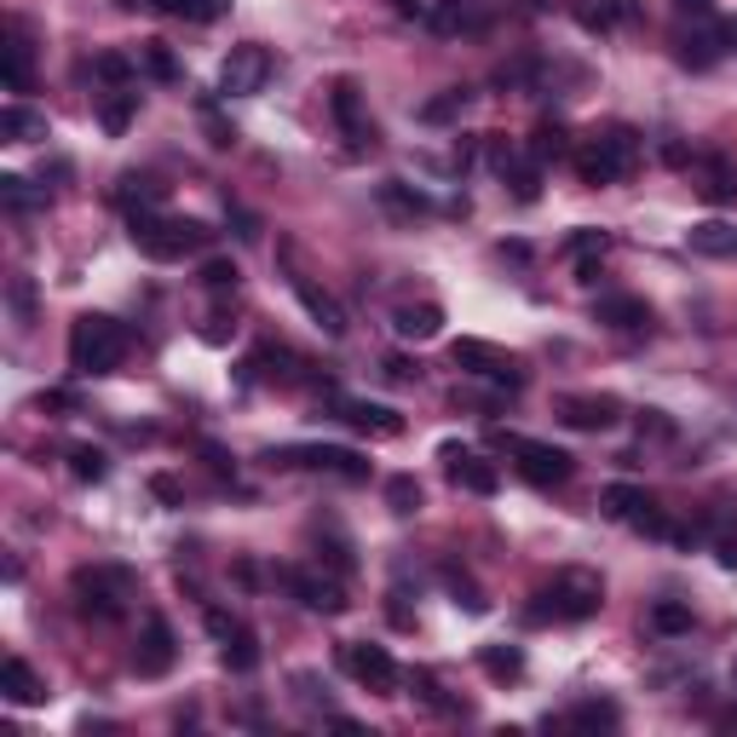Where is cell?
Here are the masks:
<instances>
[{"instance_id":"obj_37","label":"cell","mask_w":737,"mask_h":737,"mask_svg":"<svg viewBox=\"0 0 737 737\" xmlns=\"http://www.w3.org/2000/svg\"><path fill=\"white\" fill-rule=\"evenodd\" d=\"M467 87H449L444 98H426V105H421V121H449V116H462L467 110Z\"/></svg>"},{"instance_id":"obj_30","label":"cell","mask_w":737,"mask_h":737,"mask_svg":"<svg viewBox=\"0 0 737 737\" xmlns=\"http://www.w3.org/2000/svg\"><path fill=\"white\" fill-rule=\"evenodd\" d=\"M651 628H657V633H669V640H674V633H692V605L657 599V605H651Z\"/></svg>"},{"instance_id":"obj_51","label":"cell","mask_w":737,"mask_h":737,"mask_svg":"<svg viewBox=\"0 0 737 737\" xmlns=\"http://www.w3.org/2000/svg\"><path fill=\"white\" fill-rule=\"evenodd\" d=\"M150 12H167V18H191V0H144Z\"/></svg>"},{"instance_id":"obj_16","label":"cell","mask_w":737,"mask_h":737,"mask_svg":"<svg viewBox=\"0 0 737 737\" xmlns=\"http://www.w3.org/2000/svg\"><path fill=\"white\" fill-rule=\"evenodd\" d=\"M335 410H340V421H346L351 432H369V438H398V432H403V415H398V410H387V403L340 398Z\"/></svg>"},{"instance_id":"obj_1","label":"cell","mask_w":737,"mask_h":737,"mask_svg":"<svg viewBox=\"0 0 737 737\" xmlns=\"http://www.w3.org/2000/svg\"><path fill=\"white\" fill-rule=\"evenodd\" d=\"M127 231H133V248L156 265L185 260V253L214 242V231L202 219H167V214H127Z\"/></svg>"},{"instance_id":"obj_6","label":"cell","mask_w":737,"mask_h":737,"mask_svg":"<svg viewBox=\"0 0 737 737\" xmlns=\"http://www.w3.org/2000/svg\"><path fill=\"white\" fill-rule=\"evenodd\" d=\"M496 444L513 455V467L524 485H537V490H553V485H565V478L576 473V462L559 444H542V438H507V432H496Z\"/></svg>"},{"instance_id":"obj_21","label":"cell","mask_w":737,"mask_h":737,"mask_svg":"<svg viewBox=\"0 0 737 737\" xmlns=\"http://www.w3.org/2000/svg\"><path fill=\"white\" fill-rule=\"evenodd\" d=\"M685 242H692V253H708V260H737V225H726V219L692 225Z\"/></svg>"},{"instance_id":"obj_40","label":"cell","mask_w":737,"mask_h":737,"mask_svg":"<svg viewBox=\"0 0 737 737\" xmlns=\"http://www.w3.org/2000/svg\"><path fill=\"white\" fill-rule=\"evenodd\" d=\"M565 720H571V726H617L622 715H617V703H576Z\"/></svg>"},{"instance_id":"obj_20","label":"cell","mask_w":737,"mask_h":737,"mask_svg":"<svg viewBox=\"0 0 737 737\" xmlns=\"http://www.w3.org/2000/svg\"><path fill=\"white\" fill-rule=\"evenodd\" d=\"M594 317L605 328H646L651 323V306H646L640 294H599L594 300Z\"/></svg>"},{"instance_id":"obj_56","label":"cell","mask_w":737,"mask_h":737,"mask_svg":"<svg viewBox=\"0 0 737 737\" xmlns=\"http://www.w3.org/2000/svg\"><path fill=\"white\" fill-rule=\"evenodd\" d=\"M398 12H403V18H415V12H426V7H421V0H398Z\"/></svg>"},{"instance_id":"obj_55","label":"cell","mask_w":737,"mask_h":737,"mask_svg":"<svg viewBox=\"0 0 737 737\" xmlns=\"http://www.w3.org/2000/svg\"><path fill=\"white\" fill-rule=\"evenodd\" d=\"M674 7H680V12H697V18H703L708 7H715V0H674Z\"/></svg>"},{"instance_id":"obj_25","label":"cell","mask_w":737,"mask_h":737,"mask_svg":"<svg viewBox=\"0 0 737 737\" xmlns=\"http://www.w3.org/2000/svg\"><path fill=\"white\" fill-rule=\"evenodd\" d=\"M219 657H225V669H231V674H253V669H260V640H253V628L237 622L219 640Z\"/></svg>"},{"instance_id":"obj_39","label":"cell","mask_w":737,"mask_h":737,"mask_svg":"<svg viewBox=\"0 0 737 737\" xmlns=\"http://www.w3.org/2000/svg\"><path fill=\"white\" fill-rule=\"evenodd\" d=\"M387 501H392V513H415V507H421V485L410 473H398V478H387Z\"/></svg>"},{"instance_id":"obj_9","label":"cell","mask_w":737,"mask_h":737,"mask_svg":"<svg viewBox=\"0 0 737 737\" xmlns=\"http://www.w3.org/2000/svg\"><path fill=\"white\" fill-rule=\"evenodd\" d=\"M340 669L369 685V692H392L398 685V663H392V651L387 646H369V640H346L340 646Z\"/></svg>"},{"instance_id":"obj_47","label":"cell","mask_w":737,"mask_h":737,"mask_svg":"<svg viewBox=\"0 0 737 737\" xmlns=\"http://www.w3.org/2000/svg\"><path fill=\"white\" fill-rule=\"evenodd\" d=\"M640 432H651V438H674V421L663 410H640Z\"/></svg>"},{"instance_id":"obj_18","label":"cell","mask_w":737,"mask_h":737,"mask_svg":"<svg viewBox=\"0 0 737 737\" xmlns=\"http://www.w3.org/2000/svg\"><path fill=\"white\" fill-rule=\"evenodd\" d=\"M162 202H167V185L156 173H121L116 180V208H127V214H156Z\"/></svg>"},{"instance_id":"obj_11","label":"cell","mask_w":737,"mask_h":737,"mask_svg":"<svg viewBox=\"0 0 737 737\" xmlns=\"http://www.w3.org/2000/svg\"><path fill=\"white\" fill-rule=\"evenodd\" d=\"M289 582V594L306 605V611H323V617H340L346 611V588H340V576H323V571H283Z\"/></svg>"},{"instance_id":"obj_50","label":"cell","mask_w":737,"mask_h":737,"mask_svg":"<svg viewBox=\"0 0 737 737\" xmlns=\"http://www.w3.org/2000/svg\"><path fill=\"white\" fill-rule=\"evenodd\" d=\"M715 41L720 53H737V18H715Z\"/></svg>"},{"instance_id":"obj_23","label":"cell","mask_w":737,"mask_h":737,"mask_svg":"<svg viewBox=\"0 0 737 737\" xmlns=\"http://www.w3.org/2000/svg\"><path fill=\"white\" fill-rule=\"evenodd\" d=\"M392 328L403 340H432L444 328V306H432V300H421V306H398L392 312Z\"/></svg>"},{"instance_id":"obj_3","label":"cell","mask_w":737,"mask_h":737,"mask_svg":"<svg viewBox=\"0 0 737 737\" xmlns=\"http://www.w3.org/2000/svg\"><path fill=\"white\" fill-rule=\"evenodd\" d=\"M571 162H576L582 185H617L622 173H633V162H640V133H633V127H605V133L582 139L571 150Z\"/></svg>"},{"instance_id":"obj_32","label":"cell","mask_w":737,"mask_h":737,"mask_svg":"<svg viewBox=\"0 0 737 737\" xmlns=\"http://www.w3.org/2000/svg\"><path fill=\"white\" fill-rule=\"evenodd\" d=\"M69 473L82 478V485H98V478L110 473V462H105V449H93V444H75V449H69Z\"/></svg>"},{"instance_id":"obj_7","label":"cell","mask_w":737,"mask_h":737,"mask_svg":"<svg viewBox=\"0 0 737 737\" xmlns=\"http://www.w3.org/2000/svg\"><path fill=\"white\" fill-rule=\"evenodd\" d=\"M271 462L283 467H312V473H335L346 485H364L369 478V462L358 449H340V444H289V449H271Z\"/></svg>"},{"instance_id":"obj_48","label":"cell","mask_w":737,"mask_h":737,"mask_svg":"<svg viewBox=\"0 0 737 737\" xmlns=\"http://www.w3.org/2000/svg\"><path fill=\"white\" fill-rule=\"evenodd\" d=\"M231 12V0H191V23H214Z\"/></svg>"},{"instance_id":"obj_17","label":"cell","mask_w":737,"mask_h":737,"mask_svg":"<svg viewBox=\"0 0 737 737\" xmlns=\"http://www.w3.org/2000/svg\"><path fill=\"white\" fill-rule=\"evenodd\" d=\"M294 294H300V306L312 312V323L323 328L328 340H340V335H346V312H340V300L328 294V289H317L312 277H294Z\"/></svg>"},{"instance_id":"obj_49","label":"cell","mask_w":737,"mask_h":737,"mask_svg":"<svg viewBox=\"0 0 737 737\" xmlns=\"http://www.w3.org/2000/svg\"><path fill=\"white\" fill-rule=\"evenodd\" d=\"M380 369H387V380H398V387H410V380L421 375V369H410V358H387Z\"/></svg>"},{"instance_id":"obj_12","label":"cell","mask_w":737,"mask_h":737,"mask_svg":"<svg viewBox=\"0 0 737 737\" xmlns=\"http://www.w3.org/2000/svg\"><path fill=\"white\" fill-rule=\"evenodd\" d=\"M173 657H180V646H173V628L162 617H144V633L133 646V674L139 680H162L173 669Z\"/></svg>"},{"instance_id":"obj_26","label":"cell","mask_w":737,"mask_h":737,"mask_svg":"<svg viewBox=\"0 0 737 737\" xmlns=\"http://www.w3.org/2000/svg\"><path fill=\"white\" fill-rule=\"evenodd\" d=\"M133 116H139V93L133 87H116L105 105H98V127H105L110 139H121L127 127H133Z\"/></svg>"},{"instance_id":"obj_13","label":"cell","mask_w":737,"mask_h":737,"mask_svg":"<svg viewBox=\"0 0 737 737\" xmlns=\"http://www.w3.org/2000/svg\"><path fill=\"white\" fill-rule=\"evenodd\" d=\"M328 110H335V121H340V133L351 139V150L375 144V127H369V116H364V87L351 82V75H340V82L328 87Z\"/></svg>"},{"instance_id":"obj_29","label":"cell","mask_w":737,"mask_h":737,"mask_svg":"<svg viewBox=\"0 0 737 737\" xmlns=\"http://www.w3.org/2000/svg\"><path fill=\"white\" fill-rule=\"evenodd\" d=\"M565 150H571V144H565V127H559V121H542L537 133H530V162L548 167V162L565 156Z\"/></svg>"},{"instance_id":"obj_53","label":"cell","mask_w":737,"mask_h":737,"mask_svg":"<svg viewBox=\"0 0 737 737\" xmlns=\"http://www.w3.org/2000/svg\"><path fill=\"white\" fill-rule=\"evenodd\" d=\"M202 455H208V467H214V473H231V455H225L219 444H202Z\"/></svg>"},{"instance_id":"obj_35","label":"cell","mask_w":737,"mask_h":737,"mask_svg":"<svg viewBox=\"0 0 737 737\" xmlns=\"http://www.w3.org/2000/svg\"><path fill=\"white\" fill-rule=\"evenodd\" d=\"M444 582H449V594H455V605H467V611H473V617H485V611H490V599H485V594H478V588H473V582H467L462 571H455V565H444Z\"/></svg>"},{"instance_id":"obj_31","label":"cell","mask_w":737,"mask_h":737,"mask_svg":"<svg viewBox=\"0 0 737 737\" xmlns=\"http://www.w3.org/2000/svg\"><path fill=\"white\" fill-rule=\"evenodd\" d=\"M139 69L150 75V82H173V75H180V58H173L162 41H144L139 46Z\"/></svg>"},{"instance_id":"obj_38","label":"cell","mask_w":737,"mask_h":737,"mask_svg":"<svg viewBox=\"0 0 737 737\" xmlns=\"http://www.w3.org/2000/svg\"><path fill=\"white\" fill-rule=\"evenodd\" d=\"M708 202H726V196H737V173L726 167V162H708V173H703V185H697Z\"/></svg>"},{"instance_id":"obj_19","label":"cell","mask_w":737,"mask_h":737,"mask_svg":"<svg viewBox=\"0 0 737 737\" xmlns=\"http://www.w3.org/2000/svg\"><path fill=\"white\" fill-rule=\"evenodd\" d=\"M0 692H7V703H18V708H35V703L53 697V692H46V680L23 663V657H7V669H0Z\"/></svg>"},{"instance_id":"obj_14","label":"cell","mask_w":737,"mask_h":737,"mask_svg":"<svg viewBox=\"0 0 737 737\" xmlns=\"http://www.w3.org/2000/svg\"><path fill=\"white\" fill-rule=\"evenodd\" d=\"M559 415H565V426H576V432H605V426L622 421V403L605 398V392H571V398H559Z\"/></svg>"},{"instance_id":"obj_36","label":"cell","mask_w":737,"mask_h":737,"mask_svg":"<svg viewBox=\"0 0 737 737\" xmlns=\"http://www.w3.org/2000/svg\"><path fill=\"white\" fill-rule=\"evenodd\" d=\"M715 58H720V41H715V35H685V41H680V64L708 69Z\"/></svg>"},{"instance_id":"obj_45","label":"cell","mask_w":737,"mask_h":737,"mask_svg":"<svg viewBox=\"0 0 737 737\" xmlns=\"http://www.w3.org/2000/svg\"><path fill=\"white\" fill-rule=\"evenodd\" d=\"M467 18H473V7H467V0H449V7H444L438 18H432V23H438L444 35H455V30H462V23H467Z\"/></svg>"},{"instance_id":"obj_57","label":"cell","mask_w":737,"mask_h":737,"mask_svg":"<svg viewBox=\"0 0 737 737\" xmlns=\"http://www.w3.org/2000/svg\"><path fill=\"white\" fill-rule=\"evenodd\" d=\"M731 680H737V669H731Z\"/></svg>"},{"instance_id":"obj_28","label":"cell","mask_w":737,"mask_h":737,"mask_svg":"<svg viewBox=\"0 0 737 737\" xmlns=\"http://www.w3.org/2000/svg\"><path fill=\"white\" fill-rule=\"evenodd\" d=\"M478 669H485L490 680H519L524 674V651L519 646H485L478 651Z\"/></svg>"},{"instance_id":"obj_22","label":"cell","mask_w":737,"mask_h":737,"mask_svg":"<svg viewBox=\"0 0 737 737\" xmlns=\"http://www.w3.org/2000/svg\"><path fill=\"white\" fill-rule=\"evenodd\" d=\"M0 53H7V93H30L35 87V53H30V41H23L18 23L7 30V46H0Z\"/></svg>"},{"instance_id":"obj_5","label":"cell","mask_w":737,"mask_h":737,"mask_svg":"<svg viewBox=\"0 0 737 737\" xmlns=\"http://www.w3.org/2000/svg\"><path fill=\"white\" fill-rule=\"evenodd\" d=\"M127 588H133V576L116 571V565H93V571H75V576H69L75 611H82V617H98V622H116V617H121Z\"/></svg>"},{"instance_id":"obj_33","label":"cell","mask_w":737,"mask_h":737,"mask_svg":"<svg viewBox=\"0 0 737 737\" xmlns=\"http://www.w3.org/2000/svg\"><path fill=\"white\" fill-rule=\"evenodd\" d=\"M380 202H387L392 214H426V208H432V202H426L421 191H410L403 180H387V185H380Z\"/></svg>"},{"instance_id":"obj_52","label":"cell","mask_w":737,"mask_h":737,"mask_svg":"<svg viewBox=\"0 0 737 737\" xmlns=\"http://www.w3.org/2000/svg\"><path fill=\"white\" fill-rule=\"evenodd\" d=\"M231 628H237V617H225V611H214V605H208V633H214V640H225Z\"/></svg>"},{"instance_id":"obj_15","label":"cell","mask_w":737,"mask_h":737,"mask_svg":"<svg viewBox=\"0 0 737 737\" xmlns=\"http://www.w3.org/2000/svg\"><path fill=\"white\" fill-rule=\"evenodd\" d=\"M444 462H449V478L462 490H473V496H496L501 490V473L485 462V455H473V449H462V444H444Z\"/></svg>"},{"instance_id":"obj_8","label":"cell","mask_w":737,"mask_h":737,"mask_svg":"<svg viewBox=\"0 0 737 737\" xmlns=\"http://www.w3.org/2000/svg\"><path fill=\"white\" fill-rule=\"evenodd\" d=\"M271 82V53L260 41H248V46H231V58H225L219 69V93L225 98H248V93H260Z\"/></svg>"},{"instance_id":"obj_41","label":"cell","mask_w":737,"mask_h":737,"mask_svg":"<svg viewBox=\"0 0 737 737\" xmlns=\"http://www.w3.org/2000/svg\"><path fill=\"white\" fill-rule=\"evenodd\" d=\"M0 202H7V208H18V214H23V208H35L41 196L30 191V180H18V173H7V180H0Z\"/></svg>"},{"instance_id":"obj_4","label":"cell","mask_w":737,"mask_h":737,"mask_svg":"<svg viewBox=\"0 0 737 737\" xmlns=\"http://www.w3.org/2000/svg\"><path fill=\"white\" fill-rule=\"evenodd\" d=\"M599 605H605V582L594 576V571H559L553 576V588L542 594V605H537V611H530V617H559V622H588L594 611H599Z\"/></svg>"},{"instance_id":"obj_44","label":"cell","mask_w":737,"mask_h":737,"mask_svg":"<svg viewBox=\"0 0 737 737\" xmlns=\"http://www.w3.org/2000/svg\"><path fill=\"white\" fill-rule=\"evenodd\" d=\"M150 496H156L162 507H185V490H180V478H167V473H156V478H150Z\"/></svg>"},{"instance_id":"obj_34","label":"cell","mask_w":737,"mask_h":737,"mask_svg":"<svg viewBox=\"0 0 737 737\" xmlns=\"http://www.w3.org/2000/svg\"><path fill=\"white\" fill-rule=\"evenodd\" d=\"M93 69H98V82L127 87V82L139 75V58H127V53H98V58H93Z\"/></svg>"},{"instance_id":"obj_10","label":"cell","mask_w":737,"mask_h":737,"mask_svg":"<svg viewBox=\"0 0 737 737\" xmlns=\"http://www.w3.org/2000/svg\"><path fill=\"white\" fill-rule=\"evenodd\" d=\"M449 358H455V369H467V375H490V380H501V387H524L519 364L507 358L501 346H490V340H455Z\"/></svg>"},{"instance_id":"obj_46","label":"cell","mask_w":737,"mask_h":737,"mask_svg":"<svg viewBox=\"0 0 737 737\" xmlns=\"http://www.w3.org/2000/svg\"><path fill=\"white\" fill-rule=\"evenodd\" d=\"M715 559L720 571H737V530H715Z\"/></svg>"},{"instance_id":"obj_24","label":"cell","mask_w":737,"mask_h":737,"mask_svg":"<svg viewBox=\"0 0 737 737\" xmlns=\"http://www.w3.org/2000/svg\"><path fill=\"white\" fill-rule=\"evenodd\" d=\"M0 139L7 144H35V139H46V116L30 110V105H7L0 110Z\"/></svg>"},{"instance_id":"obj_43","label":"cell","mask_w":737,"mask_h":737,"mask_svg":"<svg viewBox=\"0 0 737 737\" xmlns=\"http://www.w3.org/2000/svg\"><path fill=\"white\" fill-rule=\"evenodd\" d=\"M605 248H611V237H605V231H576V237H571V253H576V260H594V253H605Z\"/></svg>"},{"instance_id":"obj_27","label":"cell","mask_w":737,"mask_h":737,"mask_svg":"<svg viewBox=\"0 0 737 737\" xmlns=\"http://www.w3.org/2000/svg\"><path fill=\"white\" fill-rule=\"evenodd\" d=\"M646 501H651V496H646L640 485H605V490H599V513H605V519H622V524H628V519L640 513Z\"/></svg>"},{"instance_id":"obj_54","label":"cell","mask_w":737,"mask_h":737,"mask_svg":"<svg viewBox=\"0 0 737 737\" xmlns=\"http://www.w3.org/2000/svg\"><path fill=\"white\" fill-rule=\"evenodd\" d=\"M41 410H75L69 392H41Z\"/></svg>"},{"instance_id":"obj_2","label":"cell","mask_w":737,"mask_h":737,"mask_svg":"<svg viewBox=\"0 0 737 737\" xmlns=\"http://www.w3.org/2000/svg\"><path fill=\"white\" fill-rule=\"evenodd\" d=\"M127 358V328L105 312H82L69 323V369L75 375H110Z\"/></svg>"},{"instance_id":"obj_42","label":"cell","mask_w":737,"mask_h":737,"mask_svg":"<svg viewBox=\"0 0 737 737\" xmlns=\"http://www.w3.org/2000/svg\"><path fill=\"white\" fill-rule=\"evenodd\" d=\"M202 283H208L214 294L237 289V265H231V260H208V265H202Z\"/></svg>"}]
</instances>
